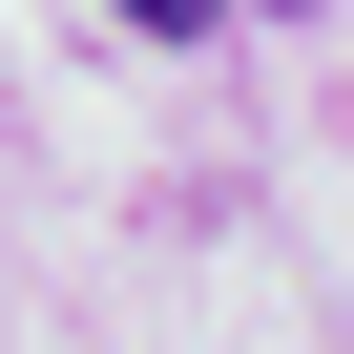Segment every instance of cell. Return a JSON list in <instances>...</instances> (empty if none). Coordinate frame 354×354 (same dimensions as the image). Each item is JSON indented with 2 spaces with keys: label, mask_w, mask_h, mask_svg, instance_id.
<instances>
[{
  "label": "cell",
  "mask_w": 354,
  "mask_h": 354,
  "mask_svg": "<svg viewBox=\"0 0 354 354\" xmlns=\"http://www.w3.org/2000/svg\"><path fill=\"white\" fill-rule=\"evenodd\" d=\"M125 21H146V42H188V21H230V0H125Z\"/></svg>",
  "instance_id": "6da1fadb"
}]
</instances>
